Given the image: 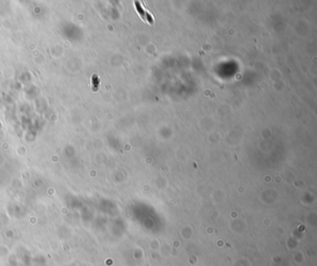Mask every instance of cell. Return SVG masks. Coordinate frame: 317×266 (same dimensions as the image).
Returning a JSON list of instances; mask_svg holds the SVG:
<instances>
[{"instance_id":"cell-1","label":"cell","mask_w":317,"mask_h":266,"mask_svg":"<svg viewBox=\"0 0 317 266\" xmlns=\"http://www.w3.org/2000/svg\"><path fill=\"white\" fill-rule=\"evenodd\" d=\"M134 5H135V7L138 11V13L140 15V17L142 18V20L145 22H148V23H154V18L152 17V15L147 11V9H144V7L141 5V3L140 1H135L134 2Z\"/></svg>"}]
</instances>
